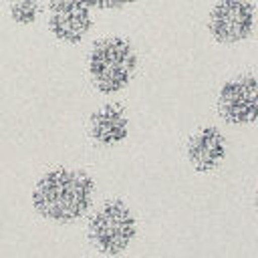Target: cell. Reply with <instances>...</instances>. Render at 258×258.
Returning <instances> with one entry per match:
<instances>
[{"label": "cell", "mask_w": 258, "mask_h": 258, "mask_svg": "<svg viewBox=\"0 0 258 258\" xmlns=\"http://www.w3.org/2000/svg\"><path fill=\"white\" fill-rule=\"evenodd\" d=\"M254 208L258 210V189H256V196H254Z\"/></svg>", "instance_id": "10"}, {"label": "cell", "mask_w": 258, "mask_h": 258, "mask_svg": "<svg viewBox=\"0 0 258 258\" xmlns=\"http://www.w3.org/2000/svg\"><path fill=\"white\" fill-rule=\"evenodd\" d=\"M187 159L196 171L208 173L226 159V139L218 127H202L187 143Z\"/></svg>", "instance_id": "7"}, {"label": "cell", "mask_w": 258, "mask_h": 258, "mask_svg": "<svg viewBox=\"0 0 258 258\" xmlns=\"http://www.w3.org/2000/svg\"><path fill=\"white\" fill-rule=\"evenodd\" d=\"M95 181L87 171L56 167L40 175L32 189V208L44 220L71 224L87 214Z\"/></svg>", "instance_id": "1"}, {"label": "cell", "mask_w": 258, "mask_h": 258, "mask_svg": "<svg viewBox=\"0 0 258 258\" xmlns=\"http://www.w3.org/2000/svg\"><path fill=\"white\" fill-rule=\"evenodd\" d=\"M87 2L91 8H97V10H121L131 6L135 0H87Z\"/></svg>", "instance_id": "9"}, {"label": "cell", "mask_w": 258, "mask_h": 258, "mask_svg": "<svg viewBox=\"0 0 258 258\" xmlns=\"http://www.w3.org/2000/svg\"><path fill=\"white\" fill-rule=\"evenodd\" d=\"M93 87L103 95L123 91L137 73V52L123 36H105L93 42L87 56Z\"/></svg>", "instance_id": "2"}, {"label": "cell", "mask_w": 258, "mask_h": 258, "mask_svg": "<svg viewBox=\"0 0 258 258\" xmlns=\"http://www.w3.org/2000/svg\"><path fill=\"white\" fill-rule=\"evenodd\" d=\"M137 234V220L133 212L117 200L105 202L95 210L87 224V236L93 248L101 254L117 256L127 250Z\"/></svg>", "instance_id": "3"}, {"label": "cell", "mask_w": 258, "mask_h": 258, "mask_svg": "<svg viewBox=\"0 0 258 258\" xmlns=\"http://www.w3.org/2000/svg\"><path fill=\"white\" fill-rule=\"evenodd\" d=\"M46 12V24L52 36L69 44L81 42L93 26V14L87 0H50Z\"/></svg>", "instance_id": "6"}, {"label": "cell", "mask_w": 258, "mask_h": 258, "mask_svg": "<svg viewBox=\"0 0 258 258\" xmlns=\"http://www.w3.org/2000/svg\"><path fill=\"white\" fill-rule=\"evenodd\" d=\"M256 24V10L250 0H218L208 16V30L220 44L246 40Z\"/></svg>", "instance_id": "4"}, {"label": "cell", "mask_w": 258, "mask_h": 258, "mask_svg": "<svg viewBox=\"0 0 258 258\" xmlns=\"http://www.w3.org/2000/svg\"><path fill=\"white\" fill-rule=\"evenodd\" d=\"M218 113L230 125H250L258 119V79L238 75L218 91Z\"/></svg>", "instance_id": "5"}, {"label": "cell", "mask_w": 258, "mask_h": 258, "mask_svg": "<svg viewBox=\"0 0 258 258\" xmlns=\"http://www.w3.org/2000/svg\"><path fill=\"white\" fill-rule=\"evenodd\" d=\"M89 133L101 145H119L127 139L129 133V121L125 111L115 103L99 107L89 119Z\"/></svg>", "instance_id": "8"}]
</instances>
